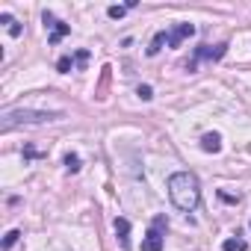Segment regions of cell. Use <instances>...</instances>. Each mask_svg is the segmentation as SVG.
Returning <instances> with one entry per match:
<instances>
[{
    "mask_svg": "<svg viewBox=\"0 0 251 251\" xmlns=\"http://www.w3.org/2000/svg\"><path fill=\"white\" fill-rule=\"evenodd\" d=\"M192 33H195V24H177V27L169 33V48H177V45H180L183 39H189Z\"/></svg>",
    "mask_w": 251,
    "mask_h": 251,
    "instance_id": "52a82bcc",
    "label": "cell"
},
{
    "mask_svg": "<svg viewBox=\"0 0 251 251\" xmlns=\"http://www.w3.org/2000/svg\"><path fill=\"white\" fill-rule=\"evenodd\" d=\"M245 248H248V245H245V239H239V236L222 242V251H245Z\"/></svg>",
    "mask_w": 251,
    "mask_h": 251,
    "instance_id": "8fae6325",
    "label": "cell"
},
{
    "mask_svg": "<svg viewBox=\"0 0 251 251\" xmlns=\"http://www.w3.org/2000/svg\"><path fill=\"white\" fill-rule=\"evenodd\" d=\"M18 239H21V230H9V233L3 236V251H9V248L18 242Z\"/></svg>",
    "mask_w": 251,
    "mask_h": 251,
    "instance_id": "4fadbf2b",
    "label": "cell"
},
{
    "mask_svg": "<svg viewBox=\"0 0 251 251\" xmlns=\"http://www.w3.org/2000/svg\"><path fill=\"white\" fill-rule=\"evenodd\" d=\"M127 9H130V6H109V9H106V15H109V18H121Z\"/></svg>",
    "mask_w": 251,
    "mask_h": 251,
    "instance_id": "9a60e30c",
    "label": "cell"
},
{
    "mask_svg": "<svg viewBox=\"0 0 251 251\" xmlns=\"http://www.w3.org/2000/svg\"><path fill=\"white\" fill-rule=\"evenodd\" d=\"M201 148H204L207 154H219V151H222V136H219V133H204V136H201Z\"/></svg>",
    "mask_w": 251,
    "mask_h": 251,
    "instance_id": "ba28073f",
    "label": "cell"
},
{
    "mask_svg": "<svg viewBox=\"0 0 251 251\" xmlns=\"http://www.w3.org/2000/svg\"><path fill=\"white\" fill-rule=\"evenodd\" d=\"M166 227H169V219L160 213L151 222V227H148V233L142 239V251H163V245H166Z\"/></svg>",
    "mask_w": 251,
    "mask_h": 251,
    "instance_id": "3957f363",
    "label": "cell"
},
{
    "mask_svg": "<svg viewBox=\"0 0 251 251\" xmlns=\"http://www.w3.org/2000/svg\"><path fill=\"white\" fill-rule=\"evenodd\" d=\"M225 50H227V45H216V48L201 45V48H195V59L189 62V71H195L198 59H222V56H225Z\"/></svg>",
    "mask_w": 251,
    "mask_h": 251,
    "instance_id": "5b68a950",
    "label": "cell"
},
{
    "mask_svg": "<svg viewBox=\"0 0 251 251\" xmlns=\"http://www.w3.org/2000/svg\"><path fill=\"white\" fill-rule=\"evenodd\" d=\"M115 239H118V248H121V251L130 248V222L124 219V216L115 219Z\"/></svg>",
    "mask_w": 251,
    "mask_h": 251,
    "instance_id": "8992f818",
    "label": "cell"
},
{
    "mask_svg": "<svg viewBox=\"0 0 251 251\" xmlns=\"http://www.w3.org/2000/svg\"><path fill=\"white\" fill-rule=\"evenodd\" d=\"M0 24H6V30H9V36H15V39L21 36V24H18V21H15V18L9 15V12H3V15H0Z\"/></svg>",
    "mask_w": 251,
    "mask_h": 251,
    "instance_id": "9c48e42d",
    "label": "cell"
},
{
    "mask_svg": "<svg viewBox=\"0 0 251 251\" xmlns=\"http://www.w3.org/2000/svg\"><path fill=\"white\" fill-rule=\"evenodd\" d=\"M139 98H142V100H151V98H154V89H151V86H139Z\"/></svg>",
    "mask_w": 251,
    "mask_h": 251,
    "instance_id": "e0dca14e",
    "label": "cell"
},
{
    "mask_svg": "<svg viewBox=\"0 0 251 251\" xmlns=\"http://www.w3.org/2000/svg\"><path fill=\"white\" fill-rule=\"evenodd\" d=\"M56 68H59V74H68V71L74 68V62H71V56H62V59L56 62Z\"/></svg>",
    "mask_w": 251,
    "mask_h": 251,
    "instance_id": "5bb4252c",
    "label": "cell"
},
{
    "mask_svg": "<svg viewBox=\"0 0 251 251\" xmlns=\"http://www.w3.org/2000/svg\"><path fill=\"white\" fill-rule=\"evenodd\" d=\"M62 112H45V109H3V130H12L15 124H45L56 121Z\"/></svg>",
    "mask_w": 251,
    "mask_h": 251,
    "instance_id": "7a4b0ae2",
    "label": "cell"
},
{
    "mask_svg": "<svg viewBox=\"0 0 251 251\" xmlns=\"http://www.w3.org/2000/svg\"><path fill=\"white\" fill-rule=\"evenodd\" d=\"M163 45H169V33H157V36H154V42H151V48H148V56H157V53L163 50Z\"/></svg>",
    "mask_w": 251,
    "mask_h": 251,
    "instance_id": "30bf717a",
    "label": "cell"
},
{
    "mask_svg": "<svg viewBox=\"0 0 251 251\" xmlns=\"http://www.w3.org/2000/svg\"><path fill=\"white\" fill-rule=\"evenodd\" d=\"M42 21H45V27L50 30V36H48V42H50V45H59V42L71 33V27H68V24H62L53 12H45V15H42Z\"/></svg>",
    "mask_w": 251,
    "mask_h": 251,
    "instance_id": "277c9868",
    "label": "cell"
},
{
    "mask_svg": "<svg viewBox=\"0 0 251 251\" xmlns=\"http://www.w3.org/2000/svg\"><path fill=\"white\" fill-rule=\"evenodd\" d=\"M65 169H68V175H77L80 172V157L77 154H68L65 157Z\"/></svg>",
    "mask_w": 251,
    "mask_h": 251,
    "instance_id": "7c38bea8",
    "label": "cell"
},
{
    "mask_svg": "<svg viewBox=\"0 0 251 251\" xmlns=\"http://www.w3.org/2000/svg\"><path fill=\"white\" fill-rule=\"evenodd\" d=\"M74 62H77V65L83 68V65L89 62V50H77V56H74Z\"/></svg>",
    "mask_w": 251,
    "mask_h": 251,
    "instance_id": "2e32d148",
    "label": "cell"
},
{
    "mask_svg": "<svg viewBox=\"0 0 251 251\" xmlns=\"http://www.w3.org/2000/svg\"><path fill=\"white\" fill-rule=\"evenodd\" d=\"M169 198L180 213H192L201 204V183L192 172H177L169 177Z\"/></svg>",
    "mask_w": 251,
    "mask_h": 251,
    "instance_id": "6da1fadb",
    "label": "cell"
}]
</instances>
